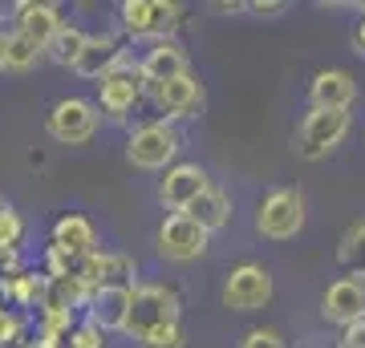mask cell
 Listing matches in <instances>:
<instances>
[{"label": "cell", "instance_id": "obj_1", "mask_svg": "<svg viewBox=\"0 0 365 348\" xmlns=\"http://www.w3.org/2000/svg\"><path fill=\"white\" fill-rule=\"evenodd\" d=\"M345 134H349V114L345 110H309L300 117L297 134H292V150L304 162H321L345 142Z\"/></svg>", "mask_w": 365, "mask_h": 348}, {"label": "cell", "instance_id": "obj_2", "mask_svg": "<svg viewBox=\"0 0 365 348\" xmlns=\"http://www.w3.org/2000/svg\"><path fill=\"white\" fill-rule=\"evenodd\" d=\"M179 324V292L167 284H138L134 288V304H130V324L126 336L130 340H146L158 328Z\"/></svg>", "mask_w": 365, "mask_h": 348}, {"label": "cell", "instance_id": "obj_3", "mask_svg": "<svg viewBox=\"0 0 365 348\" xmlns=\"http://www.w3.org/2000/svg\"><path fill=\"white\" fill-rule=\"evenodd\" d=\"M304 194L297 191V186H276V191H268L260 199V206H256V231L264 235V239H292V235H300V227H304Z\"/></svg>", "mask_w": 365, "mask_h": 348}, {"label": "cell", "instance_id": "obj_4", "mask_svg": "<svg viewBox=\"0 0 365 348\" xmlns=\"http://www.w3.org/2000/svg\"><path fill=\"white\" fill-rule=\"evenodd\" d=\"M122 28L134 41H175L170 33L179 28L182 9L175 0H122Z\"/></svg>", "mask_w": 365, "mask_h": 348}, {"label": "cell", "instance_id": "obj_5", "mask_svg": "<svg viewBox=\"0 0 365 348\" xmlns=\"http://www.w3.org/2000/svg\"><path fill=\"white\" fill-rule=\"evenodd\" d=\"M146 93V73L138 61H122L118 69H110L102 81H98V110H102L110 122H126L134 114V105L143 102Z\"/></svg>", "mask_w": 365, "mask_h": 348}, {"label": "cell", "instance_id": "obj_6", "mask_svg": "<svg viewBox=\"0 0 365 348\" xmlns=\"http://www.w3.org/2000/svg\"><path fill=\"white\" fill-rule=\"evenodd\" d=\"M272 296H276V284H272V271L264 263H235L220 292L223 308L232 312H260L272 304Z\"/></svg>", "mask_w": 365, "mask_h": 348}, {"label": "cell", "instance_id": "obj_7", "mask_svg": "<svg viewBox=\"0 0 365 348\" xmlns=\"http://www.w3.org/2000/svg\"><path fill=\"white\" fill-rule=\"evenodd\" d=\"M179 146H182V138L170 122H146V126H138L130 134L126 158H130V167H138V170H170Z\"/></svg>", "mask_w": 365, "mask_h": 348}, {"label": "cell", "instance_id": "obj_8", "mask_svg": "<svg viewBox=\"0 0 365 348\" xmlns=\"http://www.w3.org/2000/svg\"><path fill=\"white\" fill-rule=\"evenodd\" d=\"M98 122H102L98 102L61 97V102L49 110V117H45V130H49L53 142H61V146H86L93 134H98Z\"/></svg>", "mask_w": 365, "mask_h": 348}, {"label": "cell", "instance_id": "obj_9", "mask_svg": "<svg viewBox=\"0 0 365 348\" xmlns=\"http://www.w3.org/2000/svg\"><path fill=\"white\" fill-rule=\"evenodd\" d=\"M207 239H211V231L199 227L187 211L182 215H167V219L158 223V235H155L158 255L170 259V263H191V259H199L207 251Z\"/></svg>", "mask_w": 365, "mask_h": 348}, {"label": "cell", "instance_id": "obj_10", "mask_svg": "<svg viewBox=\"0 0 365 348\" xmlns=\"http://www.w3.org/2000/svg\"><path fill=\"white\" fill-rule=\"evenodd\" d=\"M211 186L207 170L199 167V162H175L167 170V179L158 182V203L167 206L170 215H182V211H191L195 199Z\"/></svg>", "mask_w": 365, "mask_h": 348}, {"label": "cell", "instance_id": "obj_11", "mask_svg": "<svg viewBox=\"0 0 365 348\" xmlns=\"http://www.w3.org/2000/svg\"><path fill=\"white\" fill-rule=\"evenodd\" d=\"M78 275L90 292H98V288H138L134 284L138 268H134V259L122 255V251H93V255H86L78 263Z\"/></svg>", "mask_w": 365, "mask_h": 348}, {"label": "cell", "instance_id": "obj_12", "mask_svg": "<svg viewBox=\"0 0 365 348\" xmlns=\"http://www.w3.org/2000/svg\"><path fill=\"white\" fill-rule=\"evenodd\" d=\"M321 316H325L329 324H341V328L365 320V284L353 280V275L333 280V284L325 288V296H321Z\"/></svg>", "mask_w": 365, "mask_h": 348}, {"label": "cell", "instance_id": "obj_13", "mask_svg": "<svg viewBox=\"0 0 365 348\" xmlns=\"http://www.w3.org/2000/svg\"><path fill=\"white\" fill-rule=\"evenodd\" d=\"M130 304H134V288H98L86 304V320L102 332H126Z\"/></svg>", "mask_w": 365, "mask_h": 348}, {"label": "cell", "instance_id": "obj_14", "mask_svg": "<svg viewBox=\"0 0 365 348\" xmlns=\"http://www.w3.org/2000/svg\"><path fill=\"white\" fill-rule=\"evenodd\" d=\"M150 97H155V105L167 117H195L203 110V85L191 73L167 81V85H150Z\"/></svg>", "mask_w": 365, "mask_h": 348}, {"label": "cell", "instance_id": "obj_15", "mask_svg": "<svg viewBox=\"0 0 365 348\" xmlns=\"http://www.w3.org/2000/svg\"><path fill=\"white\" fill-rule=\"evenodd\" d=\"M353 97H357V81H353V73H345V69H321L313 78V85H309L313 110H345V114H349Z\"/></svg>", "mask_w": 365, "mask_h": 348}, {"label": "cell", "instance_id": "obj_16", "mask_svg": "<svg viewBox=\"0 0 365 348\" xmlns=\"http://www.w3.org/2000/svg\"><path fill=\"white\" fill-rule=\"evenodd\" d=\"M49 247L66 251L73 263H81L86 255H93V251H98V235H93V223L86 219V215H61V219L53 223Z\"/></svg>", "mask_w": 365, "mask_h": 348}, {"label": "cell", "instance_id": "obj_17", "mask_svg": "<svg viewBox=\"0 0 365 348\" xmlns=\"http://www.w3.org/2000/svg\"><path fill=\"white\" fill-rule=\"evenodd\" d=\"M138 65H143V73H146V85H167L175 78H187V53H182L179 41H158V45H150Z\"/></svg>", "mask_w": 365, "mask_h": 348}, {"label": "cell", "instance_id": "obj_18", "mask_svg": "<svg viewBox=\"0 0 365 348\" xmlns=\"http://www.w3.org/2000/svg\"><path fill=\"white\" fill-rule=\"evenodd\" d=\"M16 28L29 33L33 41H41V45H49V41L66 28V21H61V9H57V4H45V0H21V4H16Z\"/></svg>", "mask_w": 365, "mask_h": 348}, {"label": "cell", "instance_id": "obj_19", "mask_svg": "<svg viewBox=\"0 0 365 348\" xmlns=\"http://www.w3.org/2000/svg\"><path fill=\"white\" fill-rule=\"evenodd\" d=\"M126 61L122 57V45H118V37H110V33H98V37L86 41V53H81V61H78V78L86 81H102L110 69H118V65Z\"/></svg>", "mask_w": 365, "mask_h": 348}, {"label": "cell", "instance_id": "obj_20", "mask_svg": "<svg viewBox=\"0 0 365 348\" xmlns=\"http://www.w3.org/2000/svg\"><path fill=\"white\" fill-rule=\"evenodd\" d=\"M187 215H191L199 227H207V231H223V227L232 223V199H227V191H220V186H207Z\"/></svg>", "mask_w": 365, "mask_h": 348}, {"label": "cell", "instance_id": "obj_21", "mask_svg": "<svg viewBox=\"0 0 365 348\" xmlns=\"http://www.w3.org/2000/svg\"><path fill=\"white\" fill-rule=\"evenodd\" d=\"M86 33L81 28H73V25H66L57 37L45 45V57H49L53 65H61V69H78V61H81V53H86Z\"/></svg>", "mask_w": 365, "mask_h": 348}, {"label": "cell", "instance_id": "obj_22", "mask_svg": "<svg viewBox=\"0 0 365 348\" xmlns=\"http://www.w3.org/2000/svg\"><path fill=\"white\" fill-rule=\"evenodd\" d=\"M337 259H341V268L349 271L353 280H361L365 284V219H357L349 231L341 235Z\"/></svg>", "mask_w": 365, "mask_h": 348}, {"label": "cell", "instance_id": "obj_23", "mask_svg": "<svg viewBox=\"0 0 365 348\" xmlns=\"http://www.w3.org/2000/svg\"><path fill=\"white\" fill-rule=\"evenodd\" d=\"M41 57H45V45H41V41H33L29 33H21V28L9 33V69H13V73H29Z\"/></svg>", "mask_w": 365, "mask_h": 348}, {"label": "cell", "instance_id": "obj_24", "mask_svg": "<svg viewBox=\"0 0 365 348\" xmlns=\"http://www.w3.org/2000/svg\"><path fill=\"white\" fill-rule=\"evenodd\" d=\"M21 239H25V219L9 206L0 215V247H21Z\"/></svg>", "mask_w": 365, "mask_h": 348}, {"label": "cell", "instance_id": "obj_25", "mask_svg": "<svg viewBox=\"0 0 365 348\" xmlns=\"http://www.w3.org/2000/svg\"><path fill=\"white\" fill-rule=\"evenodd\" d=\"M187 344V336H182L179 324H170V328H158V332H150L146 340H138V348H182Z\"/></svg>", "mask_w": 365, "mask_h": 348}, {"label": "cell", "instance_id": "obj_26", "mask_svg": "<svg viewBox=\"0 0 365 348\" xmlns=\"http://www.w3.org/2000/svg\"><path fill=\"white\" fill-rule=\"evenodd\" d=\"M69 348H106V332H102V328H93V324L86 320V324H78V328H73Z\"/></svg>", "mask_w": 365, "mask_h": 348}, {"label": "cell", "instance_id": "obj_27", "mask_svg": "<svg viewBox=\"0 0 365 348\" xmlns=\"http://www.w3.org/2000/svg\"><path fill=\"white\" fill-rule=\"evenodd\" d=\"M240 348H284V336L276 332V328H252L240 340Z\"/></svg>", "mask_w": 365, "mask_h": 348}, {"label": "cell", "instance_id": "obj_28", "mask_svg": "<svg viewBox=\"0 0 365 348\" xmlns=\"http://www.w3.org/2000/svg\"><path fill=\"white\" fill-rule=\"evenodd\" d=\"M248 13H256V16H284L288 0H248Z\"/></svg>", "mask_w": 365, "mask_h": 348}, {"label": "cell", "instance_id": "obj_29", "mask_svg": "<svg viewBox=\"0 0 365 348\" xmlns=\"http://www.w3.org/2000/svg\"><path fill=\"white\" fill-rule=\"evenodd\" d=\"M0 271L4 275H21V247H0Z\"/></svg>", "mask_w": 365, "mask_h": 348}, {"label": "cell", "instance_id": "obj_30", "mask_svg": "<svg viewBox=\"0 0 365 348\" xmlns=\"http://www.w3.org/2000/svg\"><path fill=\"white\" fill-rule=\"evenodd\" d=\"M341 348H365V320L349 324V328L341 332Z\"/></svg>", "mask_w": 365, "mask_h": 348}, {"label": "cell", "instance_id": "obj_31", "mask_svg": "<svg viewBox=\"0 0 365 348\" xmlns=\"http://www.w3.org/2000/svg\"><path fill=\"white\" fill-rule=\"evenodd\" d=\"M9 69V33H0V73Z\"/></svg>", "mask_w": 365, "mask_h": 348}, {"label": "cell", "instance_id": "obj_32", "mask_svg": "<svg viewBox=\"0 0 365 348\" xmlns=\"http://www.w3.org/2000/svg\"><path fill=\"white\" fill-rule=\"evenodd\" d=\"M353 45H357V53H365V21L353 28Z\"/></svg>", "mask_w": 365, "mask_h": 348}, {"label": "cell", "instance_id": "obj_33", "mask_svg": "<svg viewBox=\"0 0 365 348\" xmlns=\"http://www.w3.org/2000/svg\"><path fill=\"white\" fill-rule=\"evenodd\" d=\"M21 348H53V344H45V340H41V336H37V340H25V344H21Z\"/></svg>", "mask_w": 365, "mask_h": 348}, {"label": "cell", "instance_id": "obj_34", "mask_svg": "<svg viewBox=\"0 0 365 348\" xmlns=\"http://www.w3.org/2000/svg\"><path fill=\"white\" fill-rule=\"evenodd\" d=\"M4 211H9V203H4V199H0V215H4Z\"/></svg>", "mask_w": 365, "mask_h": 348}, {"label": "cell", "instance_id": "obj_35", "mask_svg": "<svg viewBox=\"0 0 365 348\" xmlns=\"http://www.w3.org/2000/svg\"><path fill=\"white\" fill-rule=\"evenodd\" d=\"M0 312H4V296H0Z\"/></svg>", "mask_w": 365, "mask_h": 348}]
</instances>
